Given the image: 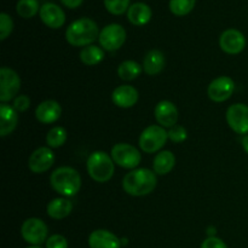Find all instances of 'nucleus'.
<instances>
[{
	"label": "nucleus",
	"mask_w": 248,
	"mask_h": 248,
	"mask_svg": "<svg viewBox=\"0 0 248 248\" xmlns=\"http://www.w3.org/2000/svg\"><path fill=\"white\" fill-rule=\"evenodd\" d=\"M227 123L237 135H248V106L244 103H234L228 108Z\"/></svg>",
	"instance_id": "10"
},
{
	"label": "nucleus",
	"mask_w": 248,
	"mask_h": 248,
	"mask_svg": "<svg viewBox=\"0 0 248 248\" xmlns=\"http://www.w3.org/2000/svg\"><path fill=\"white\" fill-rule=\"evenodd\" d=\"M110 156L118 166L127 170L137 169V166L142 161V155L140 150L135 145L128 144V143H118L114 145L111 148Z\"/></svg>",
	"instance_id": "6"
},
{
	"label": "nucleus",
	"mask_w": 248,
	"mask_h": 248,
	"mask_svg": "<svg viewBox=\"0 0 248 248\" xmlns=\"http://www.w3.org/2000/svg\"><path fill=\"white\" fill-rule=\"evenodd\" d=\"M106 57L104 50L99 46L89 45L80 51V61L85 65H97Z\"/></svg>",
	"instance_id": "25"
},
{
	"label": "nucleus",
	"mask_w": 248,
	"mask_h": 248,
	"mask_svg": "<svg viewBox=\"0 0 248 248\" xmlns=\"http://www.w3.org/2000/svg\"><path fill=\"white\" fill-rule=\"evenodd\" d=\"M27 248H41L40 246H29V247H27Z\"/></svg>",
	"instance_id": "37"
},
{
	"label": "nucleus",
	"mask_w": 248,
	"mask_h": 248,
	"mask_svg": "<svg viewBox=\"0 0 248 248\" xmlns=\"http://www.w3.org/2000/svg\"><path fill=\"white\" fill-rule=\"evenodd\" d=\"M200 248H228V246L219 237L210 236L206 240H203Z\"/></svg>",
	"instance_id": "34"
},
{
	"label": "nucleus",
	"mask_w": 248,
	"mask_h": 248,
	"mask_svg": "<svg viewBox=\"0 0 248 248\" xmlns=\"http://www.w3.org/2000/svg\"><path fill=\"white\" fill-rule=\"evenodd\" d=\"M61 1H62V4L64 5V6H67L68 9H77V7H79L80 5L82 4L84 0H61Z\"/></svg>",
	"instance_id": "35"
},
{
	"label": "nucleus",
	"mask_w": 248,
	"mask_h": 248,
	"mask_svg": "<svg viewBox=\"0 0 248 248\" xmlns=\"http://www.w3.org/2000/svg\"><path fill=\"white\" fill-rule=\"evenodd\" d=\"M21 89L19 75L9 67L0 69V102L7 103L18 96Z\"/></svg>",
	"instance_id": "8"
},
{
	"label": "nucleus",
	"mask_w": 248,
	"mask_h": 248,
	"mask_svg": "<svg viewBox=\"0 0 248 248\" xmlns=\"http://www.w3.org/2000/svg\"><path fill=\"white\" fill-rule=\"evenodd\" d=\"M126 31L123 26L118 23H111L104 27L99 33V45L107 51H116L126 41Z\"/></svg>",
	"instance_id": "9"
},
{
	"label": "nucleus",
	"mask_w": 248,
	"mask_h": 248,
	"mask_svg": "<svg viewBox=\"0 0 248 248\" xmlns=\"http://www.w3.org/2000/svg\"><path fill=\"white\" fill-rule=\"evenodd\" d=\"M155 120L164 128H171L178 121V109L171 101H160L154 109Z\"/></svg>",
	"instance_id": "14"
},
{
	"label": "nucleus",
	"mask_w": 248,
	"mask_h": 248,
	"mask_svg": "<svg viewBox=\"0 0 248 248\" xmlns=\"http://www.w3.org/2000/svg\"><path fill=\"white\" fill-rule=\"evenodd\" d=\"M235 91V82L229 77H218L210 82L207 89L208 98L216 103L228 101Z\"/></svg>",
	"instance_id": "11"
},
{
	"label": "nucleus",
	"mask_w": 248,
	"mask_h": 248,
	"mask_svg": "<svg viewBox=\"0 0 248 248\" xmlns=\"http://www.w3.org/2000/svg\"><path fill=\"white\" fill-rule=\"evenodd\" d=\"M46 248H68V241L63 235L55 234L48 236L47 241L45 242Z\"/></svg>",
	"instance_id": "32"
},
{
	"label": "nucleus",
	"mask_w": 248,
	"mask_h": 248,
	"mask_svg": "<svg viewBox=\"0 0 248 248\" xmlns=\"http://www.w3.org/2000/svg\"><path fill=\"white\" fill-rule=\"evenodd\" d=\"M196 0H170V10L176 16H186L195 7Z\"/></svg>",
	"instance_id": "28"
},
{
	"label": "nucleus",
	"mask_w": 248,
	"mask_h": 248,
	"mask_svg": "<svg viewBox=\"0 0 248 248\" xmlns=\"http://www.w3.org/2000/svg\"><path fill=\"white\" fill-rule=\"evenodd\" d=\"M143 70L145 74L154 77L165 68V55L160 50H150L143 60Z\"/></svg>",
	"instance_id": "22"
},
{
	"label": "nucleus",
	"mask_w": 248,
	"mask_h": 248,
	"mask_svg": "<svg viewBox=\"0 0 248 248\" xmlns=\"http://www.w3.org/2000/svg\"><path fill=\"white\" fill-rule=\"evenodd\" d=\"M40 18L48 28L58 29L65 23V14L58 5L53 2H45L40 7Z\"/></svg>",
	"instance_id": "15"
},
{
	"label": "nucleus",
	"mask_w": 248,
	"mask_h": 248,
	"mask_svg": "<svg viewBox=\"0 0 248 248\" xmlns=\"http://www.w3.org/2000/svg\"><path fill=\"white\" fill-rule=\"evenodd\" d=\"M73 202L68 198H56L46 206V213L50 218L56 220L64 219L72 213Z\"/></svg>",
	"instance_id": "20"
},
{
	"label": "nucleus",
	"mask_w": 248,
	"mask_h": 248,
	"mask_svg": "<svg viewBox=\"0 0 248 248\" xmlns=\"http://www.w3.org/2000/svg\"><path fill=\"white\" fill-rule=\"evenodd\" d=\"M61 114H62L61 104L53 99L41 102L35 108L36 120L41 124H46V125L56 123L61 118Z\"/></svg>",
	"instance_id": "17"
},
{
	"label": "nucleus",
	"mask_w": 248,
	"mask_h": 248,
	"mask_svg": "<svg viewBox=\"0 0 248 248\" xmlns=\"http://www.w3.org/2000/svg\"><path fill=\"white\" fill-rule=\"evenodd\" d=\"M21 235L27 244L31 246H40L47 241L48 228L46 223L39 218H28L22 224Z\"/></svg>",
	"instance_id": "7"
},
{
	"label": "nucleus",
	"mask_w": 248,
	"mask_h": 248,
	"mask_svg": "<svg viewBox=\"0 0 248 248\" xmlns=\"http://www.w3.org/2000/svg\"><path fill=\"white\" fill-rule=\"evenodd\" d=\"M188 138V132L183 126L176 125L169 130V140L173 143H182Z\"/></svg>",
	"instance_id": "31"
},
{
	"label": "nucleus",
	"mask_w": 248,
	"mask_h": 248,
	"mask_svg": "<svg viewBox=\"0 0 248 248\" xmlns=\"http://www.w3.org/2000/svg\"><path fill=\"white\" fill-rule=\"evenodd\" d=\"M142 72L143 65L132 60L124 61L118 67V75L121 80H125V81H132V80L137 79L142 74Z\"/></svg>",
	"instance_id": "24"
},
{
	"label": "nucleus",
	"mask_w": 248,
	"mask_h": 248,
	"mask_svg": "<svg viewBox=\"0 0 248 248\" xmlns=\"http://www.w3.org/2000/svg\"><path fill=\"white\" fill-rule=\"evenodd\" d=\"M16 11L23 18H31L38 12H40L39 1L38 0H18L16 5Z\"/></svg>",
	"instance_id": "27"
},
{
	"label": "nucleus",
	"mask_w": 248,
	"mask_h": 248,
	"mask_svg": "<svg viewBox=\"0 0 248 248\" xmlns=\"http://www.w3.org/2000/svg\"><path fill=\"white\" fill-rule=\"evenodd\" d=\"M90 248H121V240L106 229H97L89 236Z\"/></svg>",
	"instance_id": "18"
},
{
	"label": "nucleus",
	"mask_w": 248,
	"mask_h": 248,
	"mask_svg": "<svg viewBox=\"0 0 248 248\" xmlns=\"http://www.w3.org/2000/svg\"><path fill=\"white\" fill-rule=\"evenodd\" d=\"M103 1L107 11L116 16L125 14L130 9V0H103Z\"/></svg>",
	"instance_id": "29"
},
{
	"label": "nucleus",
	"mask_w": 248,
	"mask_h": 248,
	"mask_svg": "<svg viewBox=\"0 0 248 248\" xmlns=\"http://www.w3.org/2000/svg\"><path fill=\"white\" fill-rule=\"evenodd\" d=\"M140 98V93L136 90V87L131 85H121L118 86L111 93V101L119 108H132L136 106Z\"/></svg>",
	"instance_id": "16"
},
{
	"label": "nucleus",
	"mask_w": 248,
	"mask_h": 248,
	"mask_svg": "<svg viewBox=\"0 0 248 248\" xmlns=\"http://www.w3.org/2000/svg\"><path fill=\"white\" fill-rule=\"evenodd\" d=\"M55 153L48 147H40L34 150L28 159V167L33 173L47 172L55 164Z\"/></svg>",
	"instance_id": "12"
},
{
	"label": "nucleus",
	"mask_w": 248,
	"mask_h": 248,
	"mask_svg": "<svg viewBox=\"0 0 248 248\" xmlns=\"http://www.w3.org/2000/svg\"><path fill=\"white\" fill-rule=\"evenodd\" d=\"M156 173L149 169H135L126 173L123 179V189L131 196L149 195L156 188Z\"/></svg>",
	"instance_id": "1"
},
{
	"label": "nucleus",
	"mask_w": 248,
	"mask_h": 248,
	"mask_svg": "<svg viewBox=\"0 0 248 248\" xmlns=\"http://www.w3.org/2000/svg\"><path fill=\"white\" fill-rule=\"evenodd\" d=\"M50 183L53 190L63 198H72L80 191L81 176L73 167L61 166L51 173Z\"/></svg>",
	"instance_id": "3"
},
{
	"label": "nucleus",
	"mask_w": 248,
	"mask_h": 248,
	"mask_svg": "<svg viewBox=\"0 0 248 248\" xmlns=\"http://www.w3.org/2000/svg\"><path fill=\"white\" fill-rule=\"evenodd\" d=\"M169 140V132L160 125H150L142 131L138 144L144 153L153 154L156 153L166 144Z\"/></svg>",
	"instance_id": "5"
},
{
	"label": "nucleus",
	"mask_w": 248,
	"mask_h": 248,
	"mask_svg": "<svg viewBox=\"0 0 248 248\" xmlns=\"http://www.w3.org/2000/svg\"><path fill=\"white\" fill-rule=\"evenodd\" d=\"M89 176L97 183H107L110 181L115 171V162L106 152L97 150L90 154L86 161Z\"/></svg>",
	"instance_id": "4"
},
{
	"label": "nucleus",
	"mask_w": 248,
	"mask_h": 248,
	"mask_svg": "<svg viewBox=\"0 0 248 248\" xmlns=\"http://www.w3.org/2000/svg\"><path fill=\"white\" fill-rule=\"evenodd\" d=\"M152 9L144 2H135L127 11V18L133 26H145L152 19Z\"/></svg>",
	"instance_id": "21"
},
{
	"label": "nucleus",
	"mask_w": 248,
	"mask_h": 248,
	"mask_svg": "<svg viewBox=\"0 0 248 248\" xmlns=\"http://www.w3.org/2000/svg\"><path fill=\"white\" fill-rule=\"evenodd\" d=\"M219 46L228 55H239L246 47V38L237 29H227L220 34Z\"/></svg>",
	"instance_id": "13"
},
{
	"label": "nucleus",
	"mask_w": 248,
	"mask_h": 248,
	"mask_svg": "<svg viewBox=\"0 0 248 248\" xmlns=\"http://www.w3.org/2000/svg\"><path fill=\"white\" fill-rule=\"evenodd\" d=\"M68 132L62 126H55L46 135V144L48 148H60L67 142Z\"/></svg>",
	"instance_id": "26"
},
{
	"label": "nucleus",
	"mask_w": 248,
	"mask_h": 248,
	"mask_svg": "<svg viewBox=\"0 0 248 248\" xmlns=\"http://www.w3.org/2000/svg\"><path fill=\"white\" fill-rule=\"evenodd\" d=\"M18 125V113L7 103L0 104V135L6 137L14 132Z\"/></svg>",
	"instance_id": "19"
},
{
	"label": "nucleus",
	"mask_w": 248,
	"mask_h": 248,
	"mask_svg": "<svg viewBox=\"0 0 248 248\" xmlns=\"http://www.w3.org/2000/svg\"><path fill=\"white\" fill-rule=\"evenodd\" d=\"M174 165H176V156L170 150H162L155 156L153 161V170L159 176H165L174 169Z\"/></svg>",
	"instance_id": "23"
},
{
	"label": "nucleus",
	"mask_w": 248,
	"mask_h": 248,
	"mask_svg": "<svg viewBox=\"0 0 248 248\" xmlns=\"http://www.w3.org/2000/svg\"><path fill=\"white\" fill-rule=\"evenodd\" d=\"M14 31V22L7 14H0V40H5Z\"/></svg>",
	"instance_id": "30"
},
{
	"label": "nucleus",
	"mask_w": 248,
	"mask_h": 248,
	"mask_svg": "<svg viewBox=\"0 0 248 248\" xmlns=\"http://www.w3.org/2000/svg\"><path fill=\"white\" fill-rule=\"evenodd\" d=\"M14 107L16 109L17 113H23V111L28 110L31 107V99L27 94H19L14 99Z\"/></svg>",
	"instance_id": "33"
},
{
	"label": "nucleus",
	"mask_w": 248,
	"mask_h": 248,
	"mask_svg": "<svg viewBox=\"0 0 248 248\" xmlns=\"http://www.w3.org/2000/svg\"><path fill=\"white\" fill-rule=\"evenodd\" d=\"M99 29L96 22L87 17L77 19L68 26L65 31V40L72 46L86 47L99 38Z\"/></svg>",
	"instance_id": "2"
},
{
	"label": "nucleus",
	"mask_w": 248,
	"mask_h": 248,
	"mask_svg": "<svg viewBox=\"0 0 248 248\" xmlns=\"http://www.w3.org/2000/svg\"><path fill=\"white\" fill-rule=\"evenodd\" d=\"M241 143H242V148H244V150L248 154V135H246L244 138H242Z\"/></svg>",
	"instance_id": "36"
}]
</instances>
